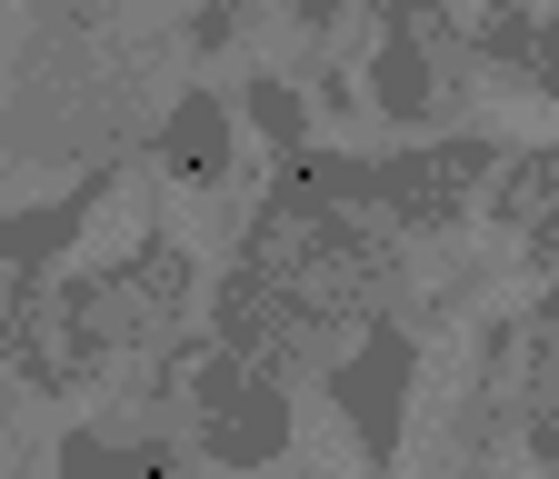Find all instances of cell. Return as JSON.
Here are the masks:
<instances>
[{"label": "cell", "mask_w": 559, "mask_h": 479, "mask_svg": "<svg viewBox=\"0 0 559 479\" xmlns=\"http://www.w3.org/2000/svg\"><path fill=\"white\" fill-rule=\"evenodd\" d=\"M290 440V399H280V370L240 360V350H210L200 370V459L221 469H260Z\"/></svg>", "instance_id": "obj_1"}, {"label": "cell", "mask_w": 559, "mask_h": 479, "mask_svg": "<svg viewBox=\"0 0 559 479\" xmlns=\"http://www.w3.org/2000/svg\"><path fill=\"white\" fill-rule=\"evenodd\" d=\"M489 141H440V151H400V160H370V200L400 220V230H450L469 211V190L489 180Z\"/></svg>", "instance_id": "obj_2"}, {"label": "cell", "mask_w": 559, "mask_h": 479, "mask_svg": "<svg viewBox=\"0 0 559 479\" xmlns=\"http://www.w3.org/2000/svg\"><path fill=\"white\" fill-rule=\"evenodd\" d=\"M400 380H409V339L400 330H370L360 360L340 370V409H349V430H360L370 459H390V440H400Z\"/></svg>", "instance_id": "obj_3"}, {"label": "cell", "mask_w": 559, "mask_h": 479, "mask_svg": "<svg viewBox=\"0 0 559 479\" xmlns=\"http://www.w3.org/2000/svg\"><path fill=\"white\" fill-rule=\"evenodd\" d=\"M60 479H190V450L180 440H110V430H70L60 450Z\"/></svg>", "instance_id": "obj_4"}, {"label": "cell", "mask_w": 559, "mask_h": 479, "mask_svg": "<svg viewBox=\"0 0 559 479\" xmlns=\"http://www.w3.org/2000/svg\"><path fill=\"white\" fill-rule=\"evenodd\" d=\"M160 160H170L180 180H221V170H230V110L190 91V100L160 120Z\"/></svg>", "instance_id": "obj_5"}, {"label": "cell", "mask_w": 559, "mask_h": 479, "mask_svg": "<svg viewBox=\"0 0 559 479\" xmlns=\"http://www.w3.org/2000/svg\"><path fill=\"white\" fill-rule=\"evenodd\" d=\"M500 220H510L539 260L559 250V151H530V160L500 180Z\"/></svg>", "instance_id": "obj_6"}, {"label": "cell", "mask_w": 559, "mask_h": 479, "mask_svg": "<svg viewBox=\"0 0 559 479\" xmlns=\"http://www.w3.org/2000/svg\"><path fill=\"white\" fill-rule=\"evenodd\" d=\"M91 211H100V180H91V190H70V200H50V211H11V220H0V260L31 280L40 260H60V240L81 230Z\"/></svg>", "instance_id": "obj_7"}, {"label": "cell", "mask_w": 559, "mask_h": 479, "mask_svg": "<svg viewBox=\"0 0 559 479\" xmlns=\"http://www.w3.org/2000/svg\"><path fill=\"white\" fill-rule=\"evenodd\" d=\"M380 110L390 120H430V60H419V31H390V50H380Z\"/></svg>", "instance_id": "obj_8"}, {"label": "cell", "mask_w": 559, "mask_h": 479, "mask_svg": "<svg viewBox=\"0 0 559 479\" xmlns=\"http://www.w3.org/2000/svg\"><path fill=\"white\" fill-rule=\"evenodd\" d=\"M250 120L270 130V141H300V91H280V81H260V91H250Z\"/></svg>", "instance_id": "obj_9"}, {"label": "cell", "mask_w": 559, "mask_h": 479, "mask_svg": "<svg viewBox=\"0 0 559 479\" xmlns=\"http://www.w3.org/2000/svg\"><path fill=\"white\" fill-rule=\"evenodd\" d=\"M380 11H390V21H419V11H440V0H380Z\"/></svg>", "instance_id": "obj_10"}]
</instances>
